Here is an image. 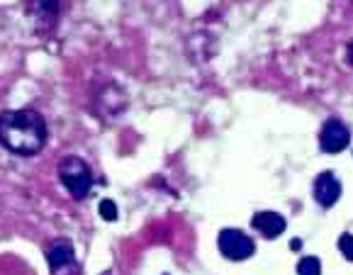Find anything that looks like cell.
Instances as JSON below:
<instances>
[{
	"mask_svg": "<svg viewBox=\"0 0 353 275\" xmlns=\"http://www.w3.org/2000/svg\"><path fill=\"white\" fill-rule=\"evenodd\" d=\"M0 144L20 156H34L47 144V122L34 110H8L0 114Z\"/></svg>",
	"mask_w": 353,
	"mask_h": 275,
	"instance_id": "1",
	"label": "cell"
},
{
	"mask_svg": "<svg viewBox=\"0 0 353 275\" xmlns=\"http://www.w3.org/2000/svg\"><path fill=\"white\" fill-rule=\"evenodd\" d=\"M59 178H61L63 187L71 192L76 200H83L93 187V171L88 168V163L78 156H66L59 163Z\"/></svg>",
	"mask_w": 353,
	"mask_h": 275,
	"instance_id": "2",
	"label": "cell"
},
{
	"mask_svg": "<svg viewBox=\"0 0 353 275\" xmlns=\"http://www.w3.org/2000/svg\"><path fill=\"white\" fill-rule=\"evenodd\" d=\"M217 246L224 258H229V261H246V258H251L256 251L254 239L246 236L241 229H222V232H219Z\"/></svg>",
	"mask_w": 353,
	"mask_h": 275,
	"instance_id": "3",
	"label": "cell"
},
{
	"mask_svg": "<svg viewBox=\"0 0 353 275\" xmlns=\"http://www.w3.org/2000/svg\"><path fill=\"white\" fill-rule=\"evenodd\" d=\"M348 144H351V132H348V127L343 125V122H339V120L324 122L322 132H319V146H322V151H327V154H339V151H343Z\"/></svg>",
	"mask_w": 353,
	"mask_h": 275,
	"instance_id": "4",
	"label": "cell"
},
{
	"mask_svg": "<svg viewBox=\"0 0 353 275\" xmlns=\"http://www.w3.org/2000/svg\"><path fill=\"white\" fill-rule=\"evenodd\" d=\"M341 198V183L332 171H324L314 178V200L322 207H334Z\"/></svg>",
	"mask_w": 353,
	"mask_h": 275,
	"instance_id": "5",
	"label": "cell"
},
{
	"mask_svg": "<svg viewBox=\"0 0 353 275\" xmlns=\"http://www.w3.org/2000/svg\"><path fill=\"white\" fill-rule=\"evenodd\" d=\"M285 217L278 212H270V210H265V212H256L254 214V229L256 232H261L265 236V239H278L283 232H285Z\"/></svg>",
	"mask_w": 353,
	"mask_h": 275,
	"instance_id": "6",
	"label": "cell"
},
{
	"mask_svg": "<svg viewBox=\"0 0 353 275\" xmlns=\"http://www.w3.org/2000/svg\"><path fill=\"white\" fill-rule=\"evenodd\" d=\"M73 246L68 241H57L54 246L47 249V261H49V268L52 270H59L63 265H71L73 263Z\"/></svg>",
	"mask_w": 353,
	"mask_h": 275,
	"instance_id": "7",
	"label": "cell"
},
{
	"mask_svg": "<svg viewBox=\"0 0 353 275\" xmlns=\"http://www.w3.org/2000/svg\"><path fill=\"white\" fill-rule=\"evenodd\" d=\"M297 275H322V263L314 256H305L297 263Z\"/></svg>",
	"mask_w": 353,
	"mask_h": 275,
	"instance_id": "8",
	"label": "cell"
},
{
	"mask_svg": "<svg viewBox=\"0 0 353 275\" xmlns=\"http://www.w3.org/2000/svg\"><path fill=\"white\" fill-rule=\"evenodd\" d=\"M339 249H341L343 258L353 261V234H341V239H339Z\"/></svg>",
	"mask_w": 353,
	"mask_h": 275,
	"instance_id": "9",
	"label": "cell"
},
{
	"mask_svg": "<svg viewBox=\"0 0 353 275\" xmlns=\"http://www.w3.org/2000/svg\"><path fill=\"white\" fill-rule=\"evenodd\" d=\"M100 217L108 219V222H114V219H117V205H114L112 200H103V203H100Z\"/></svg>",
	"mask_w": 353,
	"mask_h": 275,
	"instance_id": "10",
	"label": "cell"
}]
</instances>
